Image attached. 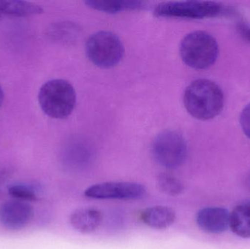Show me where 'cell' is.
<instances>
[{
	"instance_id": "obj_8",
	"label": "cell",
	"mask_w": 250,
	"mask_h": 249,
	"mask_svg": "<svg viewBox=\"0 0 250 249\" xmlns=\"http://www.w3.org/2000/svg\"><path fill=\"white\" fill-rule=\"evenodd\" d=\"M32 206L27 202L8 200L0 205V224L9 230H20L33 218Z\"/></svg>"
},
{
	"instance_id": "obj_16",
	"label": "cell",
	"mask_w": 250,
	"mask_h": 249,
	"mask_svg": "<svg viewBox=\"0 0 250 249\" xmlns=\"http://www.w3.org/2000/svg\"><path fill=\"white\" fill-rule=\"evenodd\" d=\"M73 26L66 22H60L51 25L46 29V36L51 40L57 42H67L71 38Z\"/></svg>"
},
{
	"instance_id": "obj_2",
	"label": "cell",
	"mask_w": 250,
	"mask_h": 249,
	"mask_svg": "<svg viewBox=\"0 0 250 249\" xmlns=\"http://www.w3.org/2000/svg\"><path fill=\"white\" fill-rule=\"evenodd\" d=\"M38 102L45 115L55 119H64L74 111L76 91L67 80L53 79L41 86Z\"/></svg>"
},
{
	"instance_id": "obj_18",
	"label": "cell",
	"mask_w": 250,
	"mask_h": 249,
	"mask_svg": "<svg viewBox=\"0 0 250 249\" xmlns=\"http://www.w3.org/2000/svg\"><path fill=\"white\" fill-rule=\"evenodd\" d=\"M240 124L245 135L250 139V103L244 108L241 114Z\"/></svg>"
},
{
	"instance_id": "obj_10",
	"label": "cell",
	"mask_w": 250,
	"mask_h": 249,
	"mask_svg": "<svg viewBox=\"0 0 250 249\" xmlns=\"http://www.w3.org/2000/svg\"><path fill=\"white\" fill-rule=\"evenodd\" d=\"M103 222V213L99 209L86 207L76 209L70 216V225L78 232L83 234L96 231Z\"/></svg>"
},
{
	"instance_id": "obj_17",
	"label": "cell",
	"mask_w": 250,
	"mask_h": 249,
	"mask_svg": "<svg viewBox=\"0 0 250 249\" xmlns=\"http://www.w3.org/2000/svg\"><path fill=\"white\" fill-rule=\"evenodd\" d=\"M8 193L14 200L23 202L35 201L38 199L36 191L24 184H14L8 189Z\"/></svg>"
},
{
	"instance_id": "obj_4",
	"label": "cell",
	"mask_w": 250,
	"mask_h": 249,
	"mask_svg": "<svg viewBox=\"0 0 250 249\" xmlns=\"http://www.w3.org/2000/svg\"><path fill=\"white\" fill-rule=\"evenodd\" d=\"M124 45L114 32L100 31L89 37L86 54L89 61L101 68L115 67L124 57Z\"/></svg>"
},
{
	"instance_id": "obj_14",
	"label": "cell",
	"mask_w": 250,
	"mask_h": 249,
	"mask_svg": "<svg viewBox=\"0 0 250 249\" xmlns=\"http://www.w3.org/2000/svg\"><path fill=\"white\" fill-rule=\"evenodd\" d=\"M88 7L104 13L115 14L126 10H139L146 7V3L142 1H85Z\"/></svg>"
},
{
	"instance_id": "obj_12",
	"label": "cell",
	"mask_w": 250,
	"mask_h": 249,
	"mask_svg": "<svg viewBox=\"0 0 250 249\" xmlns=\"http://www.w3.org/2000/svg\"><path fill=\"white\" fill-rule=\"evenodd\" d=\"M44 10L39 4L19 0H0V13L1 15L26 17L43 13Z\"/></svg>"
},
{
	"instance_id": "obj_13",
	"label": "cell",
	"mask_w": 250,
	"mask_h": 249,
	"mask_svg": "<svg viewBox=\"0 0 250 249\" xmlns=\"http://www.w3.org/2000/svg\"><path fill=\"white\" fill-rule=\"evenodd\" d=\"M229 227L232 232L242 238H250V204L235 207L230 213Z\"/></svg>"
},
{
	"instance_id": "obj_3",
	"label": "cell",
	"mask_w": 250,
	"mask_h": 249,
	"mask_svg": "<svg viewBox=\"0 0 250 249\" xmlns=\"http://www.w3.org/2000/svg\"><path fill=\"white\" fill-rule=\"evenodd\" d=\"M179 52L182 61L188 67L205 70L214 64L220 50L212 35L204 31H195L182 39Z\"/></svg>"
},
{
	"instance_id": "obj_15",
	"label": "cell",
	"mask_w": 250,
	"mask_h": 249,
	"mask_svg": "<svg viewBox=\"0 0 250 249\" xmlns=\"http://www.w3.org/2000/svg\"><path fill=\"white\" fill-rule=\"evenodd\" d=\"M157 185L160 192L171 197L179 195L184 191L182 183L170 174H160L157 179Z\"/></svg>"
},
{
	"instance_id": "obj_9",
	"label": "cell",
	"mask_w": 250,
	"mask_h": 249,
	"mask_svg": "<svg viewBox=\"0 0 250 249\" xmlns=\"http://www.w3.org/2000/svg\"><path fill=\"white\" fill-rule=\"evenodd\" d=\"M230 213L227 209L220 207L204 208L196 215V223L200 229L210 234L226 232L229 227Z\"/></svg>"
},
{
	"instance_id": "obj_22",
	"label": "cell",
	"mask_w": 250,
	"mask_h": 249,
	"mask_svg": "<svg viewBox=\"0 0 250 249\" xmlns=\"http://www.w3.org/2000/svg\"><path fill=\"white\" fill-rule=\"evenodd\" d=\"M1 18H2V15L0 13V20H1Z\"/></svg>"
},
{
	"instance_id": "obj_6",
	"label": "cell",
	"mask_w": 250,
	"mask_h": 249,
	"mask_svg": "<svg viewBox=\"0 0 250 249\" xmlns=\"http://www.w3.org/2000/svg\"><path fill=\"white\" fill-rule=\"evenodd\" d=\"M222 10L215 1H165L156 5L154 15L165 19H203L216 17Z\"/></svg>"
},
{
	"instance_id": "obj_20",
	"label": "cell",
	"mask_w": 250,
	"mask_h": 249,
	"mask_svg": "<svg viewBox=\"0 0 250 249\" xmlns=\"http://www.w3.org/2000/svg\"><path fill=\"white\" fill-rule=\"evenodd\" d=\"M7 169H6L5 168H3V167H0V181L5 178L6 175H7Z\"/></svg>"
},
{
	"instance_id": "obj_19",
	"label": "cell",
	"mask_w": 250,
	"mask_h": 249,
	"mask_svg": "<svg viewBox=\"0 0 250 249\" xmlns=\"http://www.w3.org/2000/svg\"><path fill=\"white\" fill-rule=\"evenodd\" d=\"M237 30L242 38L250 42V24L242 20L237 24Z\"/></svg>"
},
{
	"instance_id": "obj_11",
	"label": "cell",
	"mask_w": 250,
	"mask_h": 249,
	"mask_svg": "<svg viewBox=\"0 0 250 249\" xmlns=\"http://www.w3.org/2000/svg\"><path fill=\"white\" fill-rule=\"evenodd\" d=\"M141 221L154 230H166L171 227L176 219V212L171 208L156 206L147 208L140 215Z\"/></svg>"
},
{
	"instance_id": "obj_7",
	"label": "cell",
	"mask_w": 250,
	"mask_h": 249,
	"mask_svg": "<svg viewBox=\"0 0 250 249\" xmlns=\"http://www.w3.org/2000/svg\"><path fill=\"white\" fill-rule=\"evenodd\" d=\"M146 193V187L138 183L109 181L88 187L84 194L97 200H135L143 198Z\"/></svg>"
},
{
	"instance_id": "obj_1",
	"label": "cell",
	"mask_w": 250,
	"mask_h": 249,
	"mask_svg": "<svg viewBox=\"0 0 250 249\" xmlns=\"http://www.w3.org/2000/svg\"><path fill=\"white\" fill-rule=\"evenodd\" d=\"M184 104L192 117L207 121L215 118L222 112L224 95L214 82L208 79H198L185 89Z\"/></svg>"
},
{
	"instance_id": "obj_5",
	"label": "cell",
	"mask_w": 250,
	"mask_h": 249,
	"mask_svg": "<svg viewBox=\"0 0 250 249\" xmlns=\"http://www.w3.org/2000/svg\"><path fill=\"white\" fill-rule=\"evenodd\" d=\"M151 152L157 163L164 168L174 169L185 162L188 156V144L180 133L167 130L154 138Z\"/></svg>"
},
{
	"instance_id": "obj_21",
	"label": "cell",
	"mask_w": 250,
	"mask_h": 249,
	"mask_svg": "<svg viewBox=\"0 0 250 249\" xmlns=\"http://www.w3.org/2000/svg\"><path fill=\"white\" fill-rule=\"evenodd\" d=\"M4 92H3L2 88L0 86V108L2 105L3 102H4Z\"/></svg>"
}]
</instances>
